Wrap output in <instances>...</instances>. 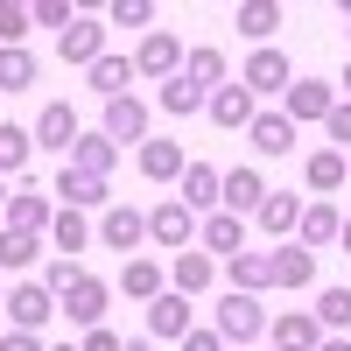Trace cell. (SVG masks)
<instances>
[{
  "mask_svg": "<svg viewBox=\"0 0 351 351\" xmlns=\"http://www.w3.org/2000/svg\"><path fill=\"white\" fill-rule=\"evenodd\" d=\"M267 324H274V316L260 309V295H232V288H225V302L211 309V330L225 337V351H246V344H260V337H267Z\"/></svg>",
  "mask_w": 351,
  "mask_h": 351,
  "instance_id": "obj_1",
  "label": "cell"
},
{
  "mask_svg": "<svg viewBox=\"0 0 351 351\" xmlns=\"http://www.w3.org/2000/svg\"><path fill=\"white\" fill-rule=\"evenodd\" d=\"M197 232H204V218L190 211L183 197H162L155 211H148V239H155L162 253H190V239H197Z\"/></svg>",
  "mask_w": 351,
  "mask_h": 351,
  "instance_id": "obj_2",
  "label": "cell"
},
{
  "mask_svg": "<svg viewBox=\"0 0 351 351\" xmlns=\"http://www.w3.org/2000/svg\"><path fill=\"white\" fill-rule=\"evenodd\" d=\"M106 302H112V288H106L99 274H77L64 295H56V309H64L77 330H99V324H106Z\"/></svg>",
  "mask_w": 351,
  "mask_h": 351,
  "instance_id": "obj_3",
  "label": "cell"
},
{
  "mask_svg": "<svg viewBox=\"0 0 351 351\" xmlns=\"http://www.w3.org/2000/svg\"><path fill=\"white\" fill-rule=\"evenodd\" d=\"M64 211H112V183L106 176H84V169H71L64 162V176H56V190H49Z\"/></svg>",
  "mask_w": 351,
  "mask_h": 351,
  "instance_id": "obj_4",
  "label": "cell"
},
{
  "mask_svg": "<svg viewBox=\"0 0 351 351\" xmlns=\"http://www.w3.org/2000/svg\"><path fill=\"white\" fill-rule=\"evenodd\" d=\"M56 56H64V64H77V71H92L99 56H106V21H99V14H77L64 36H56Z\"/></svg>",
  "mask_w": 351,
  "mask_h": 351,
  "instance_id": "obj_5",
  "label": "cell"
},
{
  "mask_svg": "<svg viewBox=\"0 0 351 351\" xmlns=\"http://www.w3.org/2000/svg\"><path fill=\"white\" fill-rule=\"evenodd\" d=\"M134 71L141 77H183V43L169 36V28H148V36H141V49H134Z\"/></svg>",
  "mask_w": 351,
  "mask_h": 351,
  "instance_id": "obj_6",
  "label": "cell"
},
{
  "mask_svg": "<svg viewBox=\"0 0 351 351\" xmlns=\"http://www.w3.org/2000/svg\"><path fill=\"white\" fill-rule=\"evenodd\" d=\"M8 316H14V330L36 337L49 316H64V309H56V295H49L43 281H14V288H8Z\"/></svg>",
  "mask_w": 351,
  "mask_h": 351,
  "instance_id": "obj_7",
  "label": "cell"
},
{
  "mask_svg": "<svg viewBox=\"0 0 351 351\" xmlns=\"http://www.w3.org/2000/svg\"><path fill=\"white\" fill-rule=\"evenodd\" d=\"M330 106H337V84H324V77H295V84H288V92H281V112H288V120H330Z\"/></svg>",
  "mask_w": 351,
  "mask_h": 351,
  "instance_id": "obj_8",
  "label": "cell"
},
{
  "mask_svg": "<svg viewBox=\"0 0 351 351\" xmlns=\"http://www.w3.org/2000/svg\"><path fill=\"white\" fill-rule=\"evenodd\" d=\"M239 84L260 99V92H288V84H295V64H288L281 49H253L246 56V71H239Z\"/></svg>",
  "mask_w": 351,
  "mask_h": 351,
  "instance_id": "obj_9",
  "label": "cell"
},
{
  "mask_svg": "<svg viewBox=\"0 0 351 351\" xmlns=\"http://www.w3.org/2000/svg\"><path fill=\"white\" fill-rule=\"evenodd\" d=\"M112 148H127V141H148V106H141L134 92L127 99H106V127H99Z\"/></svg>",
  "mask_w": 351,
  "mask_h": 351,
  "instance_id": "obj_10",
  "label": "cell"
},
{
  "mask_svg": "<svg viewBox=\"0 0 351 351\" xmlns=\"http://www.w3.org/2000/svg\"><path fill=\"white\" fill-rule=\"evenodd\" d=\"M204 112H211V127H225V134H239V127H253V120H260V106H253L246 84H218Z\"/></svg>",
  "mask_w": 351,
  "mask_h": 351,
  "instance_id": "obj_11",
  "label": "cell"
},
{
  "mask_svg": "<svg viewBox=\"0 0 351 351\" xmlns=\"http://www.w3.org/2000/svg\"><path fill=\"white\" fill-rule=\"evenodd\" d=\"M267 337H274V351H316L324 344V324H316V309H288V316L267 324Z\"/></svg>",
  "mask_w": 351,
  "mask_h": 351,
  "instance_id": "obj_12",
  "label": "cell"
},
{
  "mask_svg": "<svg viewBox=\"0 0 351 351\" xmlns=\"http://www.w3.org/2000/svg\"><path fill=\"white\" fill-rule=\"evenodd\" d=\"M225 281H232V295H267L274 288V253H232Z\"/></svg>",
  "mask_w": 351,
  "mask_h": 351,
  "instance_id": "obj_13",
  "label": "cell"
},
{
  "mask_svg": "<svg viewBox=\"0 0 351 351\" xmlns=\"http://www.w3.org/2000/svg\"><path fill=\"white\" fill-rule=\"evenodd\" d=\"M77 134H84V127H77V112H71L64 99H49V106L36 112V148H64V155H71Z\"/></svg>",
  "mask_w": 351,
  "mask_h": 351,
  "instance_id": "obj_14",
  "label": "cell"
},
{
  "mask_svg": "<svg viewBox=\"0 0 351 351\" xmlns=\"http://www.w3.org/2000/svg\"><path fill=\"white\" fill-rule=\"evenodd\" d=\"M337 232H344V218H337V204H302V225H295V246H309V253H324V246H337Z\"/></svg>",
  "mask_w": 351,
  "mask_h": 351,
  "instance_id": "obj_15",
  "label": "cell"
},
{
  "mask_svg": "<svg viewBox=\"0 0 351 351\" xmlns=\"http://www.w3.org/2000/svg\"><path fill=\"white\" fill-rule=\"evenodd\" d=\"M148 337H190V295H176V288H162V295L148 302Z\"/></svg>",
  "mask_w": 351,
  "mask_h": 351,
  "instance_id": "obj_16",
  "label": "cell"
},
{
  "mask_svg": "<svg viewBox=\"0 0 351 351\" xmlns=\"http://www.w3.org/2000/svg\"><path fill=\"white\" fill-rule=\"evenodd\" d=\"M99 239H106L112 253H134L141 239H148V218L127 211V204H112V211H99Z\"/></svg>",
  "mask_w": 351,
  "mask_h": 351,
  "instance_id": "obj_17",
  "label": "cell"
},
{
  "mask_svg": "<svg viewBox=\"0 0 351 351\" xmlns=\"http://www.w3.org/2000/svg\"><path fill=\"white\" fill-rule=\"evenodd\" d=\"M183 84H197L204 99H211L218 84H232V77H225V49H218V43H197V49L183 56Z\"/></svg>",
  "mask_w": 351,
  "mask_h": 351,
  "instance_id": "obj_18",
  "label": "cell"
},
{
  "mask_svg": "<svg viewBox=\"0 0 351 351\" xmlns=\"http://www.w3.org/2000/svg\"><path fill=\"white\" fill-rule=\"evenodd\" d=\"M197 239H204V253H211V260H232V253H246V218H232V211H211Z\"/></svg>",
  "mask_w": 351,
  "mask_h": 351,
  "instance_id": "obj_19",
  "label": "cell"
},
{
  "mask_svg": "<svg viewBox=\"0 0 351 351\" xmlns=\"http://www.w3.org/2000/svg\"><path fill=\"white\" fill-rule=\"evenodd\" d=\"M8 225H14V232H36V239H43V232L56 225V204H49L43 190H14V197H8Z\"/></svg>",
  "mask_w": 351,
  "mask_h": 351,
  "instance_id": "obj_20",
  "label": "cell"
},
{
  "mask_svg": "<svg viewBox=\"0 0 351 351\" xmlns=\"http://www.w3.org/2000/svg\"><path fill=\"white\" fill-rule=\"evenodd\" d=\"M260 204H267V176L260 169H225V211L246 218V211H260Z\"/></svg>",
  "mask_w": 351,
  "mask_h": 351,
  "instance_id": "obj_21",
  "label": "cell"
},
{
  "mask_svg": "<svg viewBox=\"0 0 351 351\" xmlns=\"http://www.w3.org/2000/svg\"><path fill=\"white\" fill-rule=\"evenodd\" d=\"M211 281H218V260H211V253H176V267H169V288H176V295L197 302Z\"/></svg>",
  "mask_w": 351,
  "mask_h": 351,
  "instance_id": "obj_22",
  "label": "cell"
},
{
  "mask_svg": "<svg viewBox=\"0 0 351 351\" xmlns=\"http://www.w3.org/2000/svg\"><path fill=\"white\" fill-rule=\"evenodd\" d=\"M260 232H274V239H295V225H302V197L295 190H267V204H260Z\"/></svg>",
  "mask_w": 351,
  "mask_h": 351,
  "instance_id": "obj_23",
  "label": "cell"
},
{
  "mask_svg": "<svg viewBox=\"0 0 351 351\" xmlns=\"http://www.w3.org/2000/svg\"><path fill=\"white\" fill-rule=\"evenodd\" d=\"M183 204H190V211H218V204H225V176L211 162H190L183 169Z\"/></svg>",
  "mask_w": 351,
  "mask_h": 351,
  "instance_id": "obj_24",
  "label": "cell"
},
{
  "mask_svg": "<svg viewBox=\"0 0 351 351\" xmlns=\"http://www.w3.org/2000/svg\"><path fill=\"white\" fill-rule=\"evenodd\" d=\"M344 176H351V162H344V148H316V155L302 162V183H309L316 197H330V190H344Z\"/></svg>",
  "mask_w": 351,
  "mask_h": 351,
  "instance_id": "obj_25",
  "label": "cell"
},
{
  "mask_svg": "<svg viewBox=\"0 0 351 351\" xmlns=\"http://www.w3.org/2000/svg\"><path fill=\"white\" fill-rule=\"evenodd\" d=\"M190 162H183V141H141V176L148 183H176Z\"/></svg>",
  "mask_w": 351,
  "mask_h": 351,
  "instance_id": "obj_26",
  "label": "cell"
},
{
  "mask_svg": "<svg viewBox=\"0 0 351 351\" xmlns=\"http://www.w3.org/2000/svg\"><path fill=\"white\" fill-rule=\"evenodd\" d=\"M84 77H92V92H99V99H127V84H134L141 71H134V56H112V49H106Z\"/></svg>",
  "mask_w": 351,
  "mask_h": 351,
  "instance_id": "obj_27",
  "label": "cell"
},
{
  "mask_svg": "<svg viewBox=\"0 0 351 351\" xmlns=\"http://www.w3.org/2000/svg\"><path fill=\"white\" fill-rule=\"evenodd\" d=\"M309 281H316V253L295 246V239L274 246V288H309Z\"/></svg>",
  "mask_w": 351,
  "mask_h": 351,
  "instance_id": "obj_28",
  "label": "cell"
},
{
  "mask_svg": "<svg viewBox=\"0 0 351 351\" xmlns=\"http://www.w3.org/2000/svg\"><path fill=\"white\" fill-rule=\"evenodd\" d=\"M246 134H253L260 155H295V120H288V112H260Z\"/></svg>",
  "mask_w": 351,
  "mask_h": 351,
  "instance_id": "obj_29",
  "label": "cell"
},
{
  "mask_svg": "<svg viewBox=\"0 0 351 351\" xmlns=\"http://www.w3.org/2000/svg\"><path fill=\"white\" fill-rule=\"evenodd\" d=\"M28 162H36V127L0 120V176H21Z\"/></svg>",
  "mask_w": 351,
  "mask_h": 351,
  "instance_id": "obj_30",
  "label": "cell"
},
{
  "mask_svg": "<svg viewBox=\"0 0 351 351\" xmlns=\"http://www.w3.org/2000/svg\"><path fill=\"white\" fill-rule=\"evenodd\" d=\"M71 169H84V176H112V162H120V148H112L106 134H77V148L64 155Z\"/></svg>",
  "mask_w": 351,
  "mask_h": 351,
  "instance_id": "obj_31",
  "label": "cell"
},
{
  "mask_svg": "<svg viewBox=\"0 0 351 351\" xmlns=\"http://www.w3.org/2000/svg\"><path fill=\"white\" fill-rule=\"evenodd\" d=\"M281 21H288V8H274V0H246V8H239V36H253L260 49H267V36Z\"/></svg>",
  "mask_w": 351,
  "mask_h": 351,
  "instance_id": "obj_32",
  "label": "cell"
},
{
  "mask_svg": "<svg viewBox=\"0 0 351 351\" xmlns=\"http://www.w3.org/2000/svg\"><path fill=\"white\" fill-rule=\"evenodd\" d=\"M316 324H324V337L351 330V288H324V295H316Z\"/></svg>",
  "mask_w": 351,
  "mask_h": 351,
  "instance_id": "obj_33",
  "label": "cell"
},
{
  "mask_svg": "<svg viewBox=\"0 0 351 351\" xmlns=\"http://www.w3.org/2000/svg\"><path fill=\"white\" fill-rule=\"evenodd\" d=\"M49 239H56V253H84V246H92V225H84V211H64V204H56Z\"/></svg>",
  "mask_w": 351,
  "mask_h": 351,
  "instance_id": "obj_34",
  "label": "cell"
},
{
  "mask_svg": "<svg viewBox=\"0 0 351 351\" xmlns=\"http://www.w3.org/2000/svg\"><path fill=\"white\" fill-rule=\"evenodd\" d=\"M162 281H169V274L155 267V260H127V274H120V288H127L134 302H155V295H162Z\"/></svg>",
  "mask_w": 351,
  "mask_h": 351,
  "instance_id": "obj_35",
  "label": "cell"
},
{
  "mask_svg": "<svg viewBox=\"0 0 351 351\" xmlns=\"http://www.w3.org/2000/svg\"><path fill=\"white\" fill-rule=\"evenodd\" d=\"M43 253V239H36V232H0V274H14V267H28V260H36Z\"/></svg>",
  "mask_w": 351,
  "mask_h": 351,
  "instance_id": "obj_36",
  "label": "cell"
},
{
  "mask_svg": "<svg viewBox=\"0 0 351 351\" xmlns=\"http://www.w3.org/2000/svg\"><path fill=\"white\" fill-rule=\"evenodd\" d=\"M36 56L28 49H0V92H28V84H36Z\"/></svg>",
  "mask_w": 351,
  "mask_h": 351,
  "instance_id": "obj_37",
  "label": "cell"
},
{
  "mask_svg": "<svg viewBox=\"0 0 351 351\" xmlns=\"http://www.w3.org/2000/svg\"><path fill=\"white\" fill-rule=\"evenodd\" d=\"M28 28H36V8H21V0H0V49H21Z\"/></svg>",
  "mask_w": 351,
  "mask_h": 351,
  "instance_id": "obj_38",
  "label": "cell"
},
{
  "mask_svg": "<svg viewBox=\"0 0 351 351\" xmlns=\"http://www.w3.org/2000/svg\"><path fill=\"white\" fill-rule=\"evenodd\" d=\"M204 106H211V99H204L197 84H183V77L162 84V112H176V120H190V112H204Z\"/></svg>",
  "mask_w": 351,
  "mask_h": 351,
  "instance_id": "obj_39",
  "label": "cell"
},
{
  "mask_svg": "<svg viewBox=\"0 0 351 351\" xmlns=\"http://www.w3.org/2000/svg\"><path fill=\"white\" fill-rule=\"evenodd\" d=\"M155 21V0H112L106 8V28H148Z\"/></svg>",
  "mask_w": 351,
  "mask_h": 351,
  "instance_id": "obj_40",
  "label": "cell"
},
{
  "mask_svg": "<svg viewBox=\"0 0 351 351\" xmlns=\"http://www.w3.org/2000/svg\"><path fill=\"white\" fill-rule=\"evenodd\" d=\"M36 21H43V28H56V36H64V28L77 21V8H71V0H36Z\"/></svg>",
  "mask_w": 351,
  "mask_h": 351,
  "instance_id": "obj_41",
  "label": "cell"
},
{
  "mask_svg": "<svg viewBox=\"0 0 351 351\" xmlns=\"http://www.w3.org/2000/svg\"><path fill=\"white\" fill-rule=\"evenodd\" d=\"M324 127H330V141H344V155H351V99L330 106V120H324Z\"/></svg>",
  "mask_w": 351,
  "mask_h": 351,
  "instance_id": "obj_42",
  "label": "cell"
},
{
  "mask_svg": "<svg viewBox=\"0 0 351 351\" xmlns=\"http://www.w3.org/2000/svg\"><path fill=\"white\" fill-rule=\"evenodd\" d=\"M84 267H71V260H49V274H43V288H49V295H64V288L77 281Z\"/></svg>",
  "mask_w": 351,
  "mask_h": 351,
  "instance_id": "obj_43",
  "label": "cell"
},
{
  "mask_svg": "<svg viewBox=\"0 0 351 351\" xmlns=\"http://www.w3.org/2000/svg\"><path fill=\"white\" fill-rule=\"evenodd\" d=\"M84 351H127V337H112V330L99 324V330H84Z\"/></svg>",
  "mask_w": 351,
  "mask_h": 351,
  "instance_id": "obj_44",
  "label": "cell"
},
{
  "mask_svg": "<svg viewBox=\"0 0 351 351\" xmlns=\"http://www.w3.org/2000/svg\"><path fill=\"white\" fill-rule=\"evenodd\" d=\"M183 351H225V337H218V330H190Z\"/></svg>",
  "mask_w": 351,
  "mask_h": 351,
  "instance_id": "obj_45",
  "label": "cell"
},
{
  "mask_svg": "<svg viewBox=\"0 0 351 351\" xmlns=\"http://www.w3.org/2000/svg\"><path fill=\"white\" fill-rule=\"evenodd\" d=\"M0 351H43V337H28V330H8V337H0Z\"/></svg>",
  "mask_w": 351,
  "mask_h": 351,
  "instance_id": "obj_46",
  "label": "cell"
},
{
  "mask_svg": "<svg viewBox=\"0 0 351 351\" xmlns=\"http://www.w3.org/2000/svg\"><path fill=\"white\" fill-rule=\"evenodd\" d=\"M316 351H351V337H324V344H316Z\"/></svg>",
  "mask_w": 351,
  "mask_h": 351,
  "instance_id": "obj_47",
  "label": "cell"
},
{
  "mask_svg": "<svg viewBox=\"0 0 351 351\" xmlns=\"http://www.w3.org/2000/svg\"><path fill=\"white\" fill-rule=\"evenodd\" d=\"M337 99H351V64H344V77H337Z\"/></svg>",
  "mask_w": 351,
  "mask_h": 351,
  "instance_id": "obj_48",
  "label": "cell"
},
{
  "mask_svg": "<svg viewBox=\"0 0 351 351\" xmlns=\"http://www.w3.org/2000/svg\"><path fill=\"white\" fill-rule=\"evenodd\" d=\"M337 246H344V253H351V218H344V232H337Z\"/></svg>",
  "mask_w": 351,
  "mask_h": 351,
  "instance_id": "obj_49",
  "label": "cell"
},
{
  "mask_svg": "<svg viewBox=\"0 0 351 351\" xmlns=\"http://www.w3.org/2000/svg\"><path fill=\"white\" fill-rule=\"evenodd\" d=\"M0 211H8V176H0Z\"/></svg>",
  "mask_w": 351,
  "mask_h": 351,
  "instance_id": "obj_50",
  "label": "cell"
},
{
  "mask_svg": "<svg viewBox=\"0 0 351 351\" xmlns=\"http://www.w3.org/2000/svg\"><path fill=\"white\" fill-rule=\"evenodd\" d=\"M49 351H84V344H49Z\"/></svg>",
  "mask_w": 351,
  "mask_h": 351,
  "instance_id": "obj_51",
  "label": "cell"
},
{
  "mask_svg": "<svg viewBox=\"0 0 351 351\" xmlns=\"http://www.w3.org/2000/svg\"><path fill=\"white\" fill-rule=\"evenodd\" d=\"M0 309H8V281H0Z\"/></svg>",
  "mask_w": 351,
  "mask_h": 351,
  "instance_id": "obj_52",
  "label": "cell"
},
{
  "mask_svg": "<svg viewBox=\"0 0 351 351\" xmlns=\"http://www.w3.org/2000/svg\"><path fill=\"white\" fill-rule=\"evenodd\" d=\"M344 28H351V0H344Z\"/></svg>",
  "mask_w": 351,
  "mask_h": 351,
  "instance_id": "obj_53",
  "label": "cell"
},
{
  "mask_svg": "<svg viewBox=\"0 0 351 351\" xmlns=\"http://www.w3.org/2000/svg\"><path fill=\"white\" fill-rule=\"evenodd\" d=\"M344 162H351V155H344Z\"/></svg>",
  "mask_w": 351,
  "mask_h": 351,
  "instance_id": "obj_54",
  "label": "cell"
},
{
  "mask_svg": "<svg viewBox=\"0 0 351 351\" xmlns=\"http://www.w3.org/2000/svg\"><path fill=\"white\" fill-rule=\"evenodd\" d=\"M246 351H253V344H246Z\"/></svg>",
  "mask_w": 351,
  "mask_h": 351,
  "instance_id": "obj_55",
  "label": "cell"
}]
</instances>
